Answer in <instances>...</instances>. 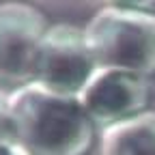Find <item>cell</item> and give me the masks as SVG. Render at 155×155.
Masks as SVG:
<instances>
[{
    "label": "cell",
    "instance_id": "cell-1",
    "mask_svg": "<svg viewBox=\"0 0 155 155\" xmlns=\"http://www.w3.org/2000/svg\"><path fill=\"white\" fill-rule=\"evenodd\" d=\"M13 140L28 155H86L97 125L73 95L30 82L9 93Z\"/></svg>",
    "mask_w": 155,
    "mask_h": 155
},
{
    "label": "cell",
    "instance_id": "cell-7",
    "mask_svg": "<svg viewBox=\"0 0 155 155\" xmlns=\"http://www.w3.org/2000/svg\"><path fill=\"white\" fill-rule=\"evenodd\" d=\"M13 140V121L9 110V93L0 88V142Z\"/></svg>",
    "mask_w": 155,
    "mask_h": 155
},
{
    "label": "cell",
    "instance_id": "cell-4",
    "mask_svg": "<svg viewBox=\"0 0 155 155\" xmlns=\"http://www.w3.org/2000/svg\"><path fill=\"white\" fill-rule=\"evenodd\" d=\"M97 71L84 39V28L75 24H50L37 56L35 82L56 93L78 97Z\"/></svg>",
    "mask_w": 155,
    "mask_h": 155
},
{
    "label": "cell",
    "instance_id": "cell-2",
    "mask_svg": "<svg viewBox=\"0 0 155 155\" xmlns=\"http://www.w3.org/2000/svg\"><path fill=\"white\" fill-rule=\"evenodd\" d=\"M97 69L155 73V13L136 5H106L82 26Z\"/></svg>",
    "mask_w": 155,
    "mask_h": 155
},
{
    "label": "cell",
    "instance_id": "cell-6",
    "mask_svg": "<svg viewBox=\"0 0 155 155\" xmlns=\"http://www.w3.org/2000/svg\"><path fill=\"white\" fill-rule=\"evenodd\" d=\"M97 155H155V110L99 129Z\"/></svg>",
    "mask_w": 155,
    "mask_h": 155
},
{
    "label": "cell",
    "instance_id": "cell-3",
    "mask_svg": "<svg viewBox=\"0 0 155 155\" xmlns=\"http://www.w3.org/2000/svg\"><path fill=\"white\" fill-rule=\"evenodd\" d=\"M48 17L26 2H0V88L11 93L35 82Z\"/></svg>",
    "mask_w": 155,
    "mask_h": 155
},
{
    "label": "cell",
    "instance_id": "cell-8",
    "mask_svg": "<svg viewBox=\"0 0 155 155\" xmlns=\"http://www.w3.org/2000/svg\"><path fill=\"white\" fill-rule=\"evenodd\" d=\"M0 155H28V153L15 140H7V142H0Z\"/></svg>",
    "mask_w": 155,
    "mask_h": 155
},
{
    "label": "cell",
    "instance_id": "cell-5",
    "mask_svg": "<svg viewBox=\"0 0 155 155\" xmlns=\"http://www.w3.org/2000/svg\"><path fill=\"white\" fill-rule=\"evenodd\" d=\"M149 97L147 78L119 69H97L78 99L97 129H106L147 112Z\"/></svg>",
    "mask_w": 155,
    "mask_h": 155
}]
</instances>
